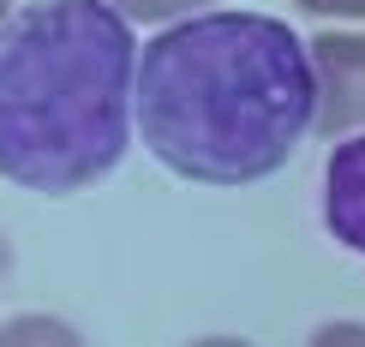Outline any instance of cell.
Here are the masks:
<instances>
[{"label":"cell","mask_w":365,"mask_h":347,"mask_svg":"<svg viewBox=\"0 0 365 347\" xmlns=\"http://www.w3.org/2000/svg\"><path fill=\"white\" fill-rule=\"evenodd\" d=\"M317 126L312 42L269 12H197L138 60L144 150L180 180L252 186Z\"/></svg>","instance_id":"1"},{"label":"cell","mask_w":365,"mask_h":347,"mask_svg":"<svg viewBox=\"0 0 365 347\" xmlns=\"http://www.w3.org/2000/svg\"><path fill=\"white\" fill-rule=\"evenodd\" d=\"M138 48L114 0H42L0 24V180L66 198L126 156Z\"/></svg>","instance_id":"2"},{"label":"cell","mask_w":365,"mask_h":347,"mask_svg":"<svg viewBox=\"0 0 365 347\" xmlns=\"http://www.w3.org/2000/svg\"><path fill=\"white\" fill-rule=\"evenodd\" d=\"M312 66H317V126L336 132H359L365 126V36L329 30L312 42Z\"/></svg>","instance_id":"3"},{"label":"cell","mask_w":365,"mask_h":347,"mask_svg":"<svg viewBox=\"0 0 365 347\" xmlns=\"http://www.w3.org/2000/svg\"><path fill=\"white\" fill-rule=\"evenodd\" d=\"M324 222L347 252L365 258V132L341 138L324 168Z\"/></svg>","instance_id":"4"},{"label":"cell","mask_w":365,"mask_h":347,"mask_svg":"<svg viewBox=\"0 0 365 347\" xmlns=\"http://www.w3.org/2000/svg\"><path fill=\"white\" fill-rule=\"evenodd\" d=\"M0 347H84L72 336V323L48 318V311H24V318L0 323Z\"/></svg>","instance_id":"5"},{"label":"cell","mask_w":365,"mask_h":347,"mask_svg":"<svg viewBox=\"0 0 365 347\" xmlns=\"http://www.w3.org/2000/svg\"><path fill=\"white\" fill-rule=\"evenodd\" d=\"M126 19H144V24H162V19H180V12L204 6V0H114Z\"/></svg>","instance_id":"6"},{"label":"cell","mask_w":365,"mask_h":347,"mask_svg":"<svg viewBox=\"0 0 365 347\" xmlns=\"http://www.w3.org/2000/svg\"><path fill=\"white\" fill-rule=\"evenodd\" d=\"M312 347H365V323H324Z\"/></svg>","instance_id":"7"},{"label":"cell","mask_w":365,"mask_h":347,"mask_svg":"<svg viewBox=\"0 0 365 347\" xmlns=\"http://www.w3.org/2000/svg\"><path fill=\"white\" fill-rule=\"evenodd\" d=\"M317 19H365V0H299Z\"/></svg>","instance_id":"8"},{"label":"cell","mask_w":365,"mask_h":347,"mask_svg":"<svg viewBox=\"0 0 365 347\" xmlns=\"http://www.w3.org/2000/svg\"><path fill=\"white\" fill-rule=\"evenodd\" d=\"M197 347H246V341H197Z\"/></svg>","instance_id":"9"},{"label":"cell","mask_w":365,"mask_h":347,"mask_svg":"<svg viewBox=\"0 0 365 347\" xmlns=\"http://www.w3.org/2000/svg\"><path fill=\"white\" fill-rule=\"evenodd\" d=\"M0 269H6V239H0Z\"/></svg>","instance_id":"10"},{"label":"cell","mask_w":365,"mask_h":347,"mask_svg":"<svg viewBox=\"0 0 365 347\" xmlns=\"http://www.w3.org/2000/svg\"><path fill=\"white\" fill-rule=\"evenodd\" d=\"M6 6H12V0H0V19H6Z\"/></svg>","instance_id":"11"}]
</instances>
